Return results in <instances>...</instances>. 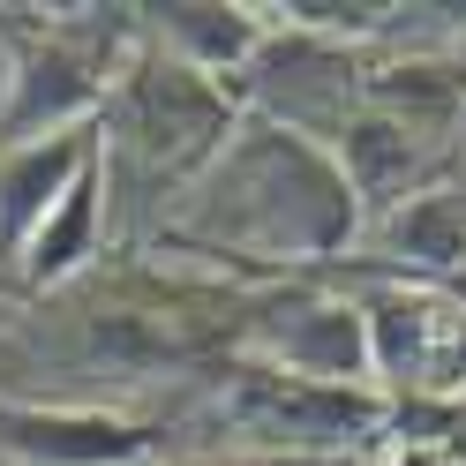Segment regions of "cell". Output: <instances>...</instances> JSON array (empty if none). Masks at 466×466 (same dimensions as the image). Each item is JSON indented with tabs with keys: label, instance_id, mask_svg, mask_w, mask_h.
<instances>
[{
	"label": "cell",
	"instance_id": "obj_1",
	"mask_svg": "<svg viewBox=\"0 0 466 466\" xmlns=\"http://www.w3.org/2000/svg\"><path fill=\"white\" fill-rule=\"evenodd\" d=\"M361 233V203L339 158L301 128L241 121L218 166L188 188V226H166V248L211 256L248 286L331 279Z\"/></svg>",
	"mask_w": 466,
	"mask_h": 466
},
{
	"label": "cell",
	"instance_id": "obj_5",
	"mask_svg": "<svg viewBox=\"0 0 466 466\" xmlns=\"http://www.w3.org/2000/svg\"><path fill=\"white\" fill-rule=\"evenodd\" d=\"M369 369L391 406H466V301L444 286H369Z\"/></svg>",
	"mask_w": 466,
	"mask_h": 466
},
{
	"label": "cell",
	"instance_id": "obj_7",
	"mask_svg": "<svg viewBox=\"0 0 466 466\" xmlns=\"http://www.w3.org/2000/svg\"><path fill=\"white\" fill-rule=\"evenodd\" d=\"M158 414H113V406H38L0 399V459L8 466H166Z\"/></svg>",
	"mask_w": 466,
	"mask_h": 466
},
{
	"label": "cell",
	"instance_id": "obj_12",
	"mask_svg": "<svg viewBox=\"0 0 466 466\" xmlns=\"http://www.w3.org/2000/svg\"><path fill=\"white\" fill-rule=\"evenodd\" d=\"M181 466H361V459H256V451H233V459H181Z\"/></svg>",
	"mask_w": 466,
	"mask_h": 466
},
{
	"label": "cell",
	"instance_id": "obj_10",
	"mask_svg": "<svg viewBox=\"0 0 466 466\" xmlns=\"http://www.w3.org/2000/svg\"><path fill=\"white\" fill-rule=\"evenodd\" d=\"M136 31L166 46L173 61H188L203 76H218L233 83L248 61H256V46H264V8H226V0H166V8H136Z\"/></svg>",
	"mask_w": 466,
	"mask_h": 466
},
{
	"label": "cell",
	"instance_id": "obj_8",
	"mask_svg": "<svg viewBox=\"0 0 466 466\" xmlns=\"http://www.w3.org/2000/svg\"><path fill=\"white\" fill-rule=\"evenodd\" d=\"M98 158V121L46 136L31 151H0V286L23 279V256H31L38 226L53 218V203L76 188V173Z\"/></svg>",
	"mask_w": 466,
	"mask_h": 466
},
{
	"label": "cell",
	"instance_id": "obj_2",
	"mask_svg": "<svg viewBox=\"0 0 466 466\" xmlns=\"http://www.w3.org/2000/svg\"><path fill=\"white\" fill-rule=\"evenodd\" d=\"M248 106L233 83L173 61L166 46L136 38L121 83L98 113V151H106V196L151 203L173 188H196L218 166V151L241 136Z\"/></svg>",
	"mask_w": 466,
	"mask_h": 466
},
{
	"label": "cell",
	"instance_id": "obj_4",
	"mask_svg": "<svg viewBox=\"0 0 466 466\" xmlns=\"http://www.w3.org/2000/svg\"><path fill=\"white\" fill-rule=\"evenodd\" d=\"M218 421L256 459H361L391 429V399L301 384L256 354H226L218 369Z\"/></svg>",
	"mask_w": 466,
	"mask_h": 466
},
{
	"label": "cell",
	"instance_id": "obj_9",
	"mask_svg": "<svg viewBox=\"0 0 466 466\" xmlns=\"http://www.w3.org/2000/svg\"><path fill=\"white\" fill-rule=\"evenodd\" d=\"M324 151L339 158L346 188H354L361 226H384L391 211H406V203H414V196L436 181V166H429V151H421V136L406 128V121H391V113H376V106H354Z\"/></svg>",
	"mask_w": 466,
	"mask_h": 466
},
{
	"label": "cell",
	"instance_id": "obj_3",
	"mask_svg": "<svg viewBox=\"0 0 466 466\" xmlns=\"http://www.w3.org/2000/svg\"><path fill=\"white\" fill-rule=\"evenodd\" d=\"M136 38V8H0V46H8L0 151H31L46 136L91 128Z\"/></svg>",
	"mask_w": 466,
	"mask_h": 466
},
{
	"label": "cell",
	"instance_id": "obj_6",
	"mask_svg": "<svg viewBox=\"0 0 466 466\" xmlns=\"http://www.w3.org/2000/svg\"><path fill=\"white\" fill-rule=\"evenodd\" d=\"M241 354L271 361L301 384H331V391H376V369H369V316L361 294H331L316 279L294 286H271L256 301L248 331H241ZM384 399V391H376Z\"/></svg>",
	"mask_w": 466,
	"mask_h": 466
},
{
	"label": "cell",
	"instance_id": "obj_11",
	"mask_svg": "<svg viewBox=\"0 0 466 466\" xmlns=\"http://www.w3.org/2000/svg\"><path fill=\"white\" fill-rule=\"evenodd\" d=\"M106 151L76 173V188L53 203V218L38 226V241H31V256H23V294H53V286H68V279H83L91 271V256H98V226H106Z\"/></svg>",
	"mask_w": 466,
	"mask_h": 466
}]
</instances>
